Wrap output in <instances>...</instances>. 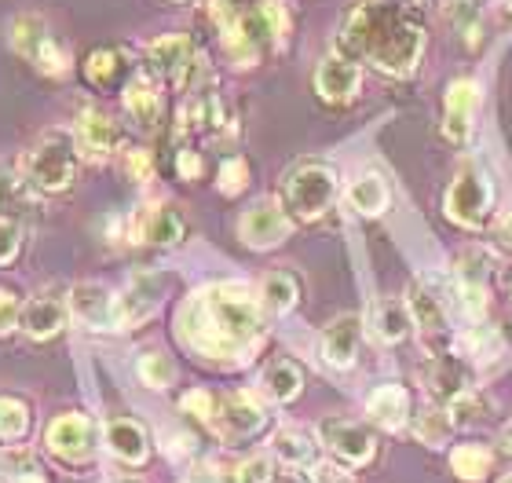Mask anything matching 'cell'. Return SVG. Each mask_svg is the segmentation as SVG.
<instances>
[{"label": "cell", "mask_w": 512, "mask_h": 483, "mask_svg": "<svg viewBox=\"0 0 512 483\" xmlns=\"http://www.w3.org/2000/svg\"><path fill=\"white\" fill-rule=\"evenodd\" d=\"M136 374H139L143 385L158 388V392H165L169 385H176V363H172V355L161 352V348H150V352L139 355Z\"/></svg>", "instance_id": "cell-35"}, {"label": "cell", "mask_w": 512, "mask_h": 483, "mask_svg": "<svg viewBox=\"0 0 512 483\" xmlns=\"http://www.w3.org/2000/svg\"><path fill=\"white\" fill-rule=\"evenodd\" d=\"M264 308L246 282H216L180 304L176 337L205 359H238L264 333Z\"/></svg>", "instance_id": "cell-1"}, {"label": "cell", "mask_w": 512, "mask_h": 483, "mask_svg": "<svg viewBox=\"0 0 512 483\" xmlns=\"http://www.w3.org/2000/svg\"><path fill=\"white\" fill-rule=\"evenodd\" d=\"M260 392L271 403H293L304 392V370L293 359H271L260 370Z\"/></svg>", "instance_id": "cell-28"}, {"label": "cell", "mask_w": 512, "mask_h": 483, "mask_svg": "<svg viewBox=\"0 0 512 483\" xmlns=\"http://www.w3.org/2000/svg\"><path fill=\"white\" fill-rule=\"evenodd\" d=\"M238 483H315V476L300 465H286L278 458H267V454H256L249 462H242L235 469Z\"/></svg>", "instance_id": "cell-29"}, {"label": "cell", "mask_w": 512, "mask_h": 483, "mask_svg": "<svg viewBox=\"0 0 512 483\" xmlns=\"http://www.w3.org/2000/svg\"><path fill=\"white\" fill-rule=\"evenodd\" d=\"M341 198V176L326 161H300L286 172L282 180V205L289 209L293 220L300 224H315L330 213L333 202Z\"/></svg>", "instance_id": "cell-3"}, {"label": "cell", "mask_w": 512, "mask_h": 483, "mask_svg": "<svg viewBox=\"0 0 512 483\" xmlns=\"http://www.w3.org/2000/svg\"><path fill=\"white\" fill-rule=\"evenodd\" d=\"M70 315L88 330H118V297L103 282H77L66 293Z\"/></svg>", "instance_id": "cell-19"}, {"label": "cell", "mask_w": 512, "mask_h": 483, "mask_svg": "<svg viewBox=\"0 0 512 483\" xmlns=\"http://www.w3.org/2000/svg\"><path fill=\"white\" fill-rule=\"evenodd\" d=\"M85 77L96 88H114L121 77V52L118 48H96L85 59Z\"/></svg>", "instance_id": "cell-40"}, {"label": "cell", "mask_w": 512, "mask_h": 483, "mask_svg": "<svg viewBox=\"0 0 512 483\" xmlns=\"http://www.w3.org/2000/svg\"><path fill=\"white\" fill-rule=\"evenodd\" d=\"M216 187H220V194H227V198H235V194L246 191V187H249V161L242 158V154L220 161V172H216Z\"/></svg>", "instance_id": "cell-41"}, {"label": "cell", "mask_w": 512, "mask_h": 483, "mask_svg": "<svg viewBox=\"0 0 512 483\" xmlns=\"http://www.w3.org/2000/svg\"><path fill=\"white\" fill-rule=\"evenodd\" d=\"M450 418H454V425H465V429H476V425H483V421H491L494 414V403L483 392H476V388H469V392H461L458 399H450L447 403Z\"/></svg>", "instance_id": "cell-36"}, {"label": "cell", "mask_w": 512, "mask_h": 483, "mask_svg": "<svg viewBox=\"0 0 512 483\" xmlns=\"http://www.w3.org/2000/svg\"><path fill=\"white\" fill-rule=\"evenodd\" d=\"M74 140H77V151H81V158L96 161V165H99V161L114 158V154L121 151L125 136H121V125L110 118L107 110L88 107V110H81V118H77Z\"/></svg>", "instance_id": "cell-17"}, {"label": "cell", "mask_w": 512, "mask_h": 483, "mask_svg": "<svg viewBox=\"0 0 512 483\" xmlns=\"http://www.w3.org/2000/svg\"><path fill=\"white\" fill-rule=\"evenodd\" d=\"M319 443L333 462L344 469H366L377 458V436L366 429L363 421L348 418H322L319 421Z\"/></svg>", "instance_id": "cell-8"}, {"label": "cell", "mask_w": 512, "mask_h": 483, "mask_svg": "<svg viewBox=\"0 0 512 483\" xmlns=\"http://www.w3.org/2000/svg\"><path fill=\"white\" fill-rule=\"evenodd\" d=\"M363 88V66L355 55H348L344 48L322 55L319 66H315V92H319L322 103L330 107H348Z\"/></svg>", "instance_id": "cell-14"}, {"label": "cell", "mask_w": 512, "mask_h": 483, "mask_svg": "<svg viewBox=\"0 0 512 483\" xmlns=\"http://www.w3.org/2000/svg\"><path fill=\"white\" fill-rule=\"evenodd\" d=\"M425 385L439 403H450L472 388V366L454 352H432L425 366Z\"/></svg>", "instance_id": "cell-22"}, {"label": "cell", "mask_w": 512, "mask_h": 483, "mask_svg": "<svg viewBox=\"0 0 512 483\" xmlns=\"http://www.w3.org/2000/svg\"><path fill=\"white\" fill-rule=\"evenodd\" d=\"M213 407H216V392H209V388H191V392H183V399H180V410L194 414V418L205 421V425L213 418Z\"/></svg>", "instance_id": "cell-44"}, {"label": "cell", "mask_w": 512, "mask_h": 483, "mask_svg": "<svg viewBox=\"0 0 512 483\" xmlns=\"http://www.w3.org/2000/svg\"><path fill=\"white\" fill-rule=\"evenodd\" d=\"M103 440H107V451L125 465H147L150 462V432L143 429V421L136 418H118L107 421L103 429Z\"/></svg>", "instance_id": "cell-26"}, {"label": "cell", "mask_w": 512, "mask_h": 483, "mask_svg": "<svg viewBox=\"0 0 512 483\" xmlns=\"http://www.w3.org/2000/svg\"><path fill=\"white\" fill-rule=\"evenodd\" d=\"M443 209H447V216L458 227L480 231L494 213V187H491V180H487V172L476 169V165H465V169L454 176V183L447 187Z\"/></svg>", "instance_id": "cell-6"}, {"label": "cell", "mask_w": 512, "mask_h": 483, "mask_svg": "<svg viewBox=\"0 0 512 483\" xmlns=\"http://www.w3.org/2000/svg\"><path fill=\"white\" fill-rule=\"evenodd\" d=\"M509 8H512V0H509Z\"/></svg>", "instance_id": "cell-53"}, {"label": "cell", "mask_w": 512, "mask_h": 483, "mask_svg": "<svg viewBox=\"0 0 512 483\" xmlns=\"http://www.w3.org/2000/svg\"><path fill=\"white\" fill-rule=\"evenodd\" d=\"M128 242H147V246L172 249L180 246L187 235V220H183L172 205H143L139 213L128 216Z\"/></svg>", "instance_id": "cell-16"}, {"label": "cell", "mask_w": 512, "mask_h": 483, "mask_svg": "<svg viewBox=\"0 0 512 483\" xmlns=\"http://www.w3.org/2000/svg\"><path fill=\"white\" fill-rule=\"evenodd\" d=\"M476 107H480V88L476 81L461 77L447 88V103H443V136L454 147H465L476 129Z\"/></svg>", "instance_id": "cell-20"}, {"label": "cell", "mask_w": 512, "mask_h": 483, "mask_svg": "<svg viewBox=\"0 0 512 483\" xmlns=\"http://www.w3.org/2000/svg\"><path fill=\"white\" fill-rule=\"evenodd\" d=\"M410 330H414V319H410V308H406V301H399V297H384V301H377L374 333L381 337L384 344L406 341V337H410Z\"/></svg>", "instance_id": "cell-33"}, {"label": "cell", "mask_w": 512, "mask_h": 483, "mask_svg": "<svg viewBox=\"0 0 512 483\" xmlns=\"http://www.w3.org/2000/svg\"><path fill=\"white\" fill-rule=\"evenodd\" d=\"M74 319L70 315V304L59 301V297H33V301L22 304L19 315V330L30 337V341H52L66 330V322Z\"/></svg>", "instance_id": "cell-24"}, {"label": "cell", "mask_w": 512, "mask_h": 483, "mask_svg": "<svg viewBox=\"0 0 512 483\" xmlns=\"http://www.w3.org/2000/svg\"><path fill=\"white\" fill-rule=\"evenodd\" d=\"M491 451L487 447H480V443H461V447H454L450 451V469L461 476V480L469 483H480L483 476L491 473Z\"/></svg>", "instance_id": "cell-34"}, {"label": "cell", "mask_w": 512, "mask_h": 483, "mask_svg": "<svg viewBox=\"0 0 512 483\" xmlns=\"http://www.w3.org/2000/svg\"><path fill=\"white\" fill-rule=\"evenodd\" d=\"M180 132L227 136V132H235V110L216 88H194V96L180 110Z\"/></svg>", "instance_id": "cell-15"}, {"label": "cell", "mask_w": 512, "mask_h": 483, "mask_svg": "<svg viewBox=\"0 0 512 483\" xmlns=\"http://www.w3.org/2000/svg\"><path fill=\"white\" fill-rule=\"evenodd\" d=\"M256 297H260V308H264V315L278 319V315H289L293 308H297L300 282L293 279L289 271H271V275H264V282H260Z\"/></svg>", "instance_id": "cell-30"}, {"label": "cell", "mask_w": 512, "mask_h": 483, "mask_svg": "<svg viewBox=\"0 0 512 483\" xmlns=\"http://www.w3.org/2000/svg\"><path fill=\"white\" fill-rule=\"evenodd\" d=\"M260 11H264V19H267V26H271V37H275V48H282L286 44V37H289V11H286V4L282 0H260Z\"/></svg>", "instance_id": "cell-43"}, {"label": "cell", "mask_w": 512, "mask_h": 483, "mask_svg": "<svg viewBox=\"0 0 512 483\" xmlns=\"http://www.w3.org/2000/svg\"><path fill=\"white\" fill-rule=\"evenodd\" d=\"M125 176L136 183H150L154 180V154L143 151V147H136V151H125Z\"/></svg>", "instance_id": "cell-45"}, {"label": "cell", "mask_w": 512, "mask_h": 483, "mask_svg": "<svg viewBox=\"0 0 512 483\" xmlns=\"http://www.w3.org/2000/svg\"><path fill=\"white\" fill-rule=\"evenodd\" d=\"M172 4H187V0H172Z\"/></svg>", "instance_id": "cell-52"}, {"label": "cell", "mask_w": 512, "mask_h": 483, "mask_svg": "<svg viewBox=\"0 0 512 483\" xmlns=\"http://www.w3.org/2000/svg\"><path fill=\"white\" fill-rule=\"evenodd\" d=\"M30 432V403L19 396H0V443H19Z\"/></svg>", "instance_id": "cell-38"}, {"label": "cell", "mask_w": 512, "mask_h": 483, "mask_svg": "<svg viewBox=\"0 0 512 483\" xmlns=\"http://www.w3.org/2000/svg\"><path fill=\"white\" fill-rule=\"evenodd\" d=\"M450 432H454V418H450V410L443 407H425L421 414H414V436L425 447H443L450 440Z\"/></svg>", "instance_id": "cell-37"}, {"label": "cell", "mask_w": 512, "mask_h": 483, "mask_svg": "<svg viewBox=\"0 0 512 483\" xmlns=\"http://www.w3.org/2000/svg\"><path fill=\"white\" fill-rule=\"evenodd\" d=\"M99 432L92 425V418L77 414V410H66V414H55L44 429V447L66 465H88L96 458L99 447Z\"/></svg>", "instance_id": "cell-10"}, {"label": "cell", "mask_w": 512, "mask_h": 483, "mask_svg": "<svg viewBox=\"0 0 512 483\" xmlns=\"http://www.w3.org/2000/svg\"><path fill=\"white\" fill-rule=\"evenodd\" d=\"M502 483H512V473H509V476H505V480H502Z\"/></svg>", "instance_id": "cell-51"}, {"label": "cell", "mask_w": 512, "mask_h": 483, "mask_svg": "<svg viewBox=\"0 0 512 483\" xmlns=\"http://www.w3.org/2000/svg\"><path fill=\"white\" fill-rule=\"evenodd\" d=\"M264 425H267V407L253 392H224V396H216L209 429H213L227 447H235V443H242V440H253Z\"/></svg>", "instance_id": "cell-9"}, {"label": "cell", "mask_w": 512, "mask_h": 483, "mask_svg": "<svg viewBox=\"0 0 512 483\" xmlns=\"http://www.w3.org/2000/svg\"><path fill=\"white\" fill-rule=\"evenodd\" d=\"M147 74H154L158 81H169L180 92H194L198 74H202V59L194 52L191 37L183 33H165L158 41L147 44Z\"/></svg>", "instance_id": "cell-7"}, {"label": "cell", "mask_w": 512, "mask_h": 483, "mask_svg": "<svg viewBox=\"0 0 512 483\" xmlns=\"http://www.w3.org/2000/svg\"><path fill=\"white\" fill-rule=\"evenodd\" d=\"M19 315H22L19 297L0 286V337H8V333L19 330Z\"/></svg>", "instance_id": "cell-46"}, {"label": "cell", "mask_w": 512, "mask_h": 483, "mask_svg": "<svg viewBox=\"0 0 512 483\" xmlns=\"http://www.w3.org/2000/svg\"><path fill=\"white\" fill-rule=\"evenodd\" d=\"M461 4H469V8H483V4H491V0H461Z\"/></svg>", "instance_id": "cell-50"}, {"label": "cell", "mask_w": 512, "mask_h": 483, "mask_svg": "<svg viewBox=\"0 0 512 483\" xmlns=\"http://www.w3.org/2000/svg\"><path fill=\"white\" fill-rule=\"evenodd\" d=\"M491 275H494V257L480 246L461 249L458 260H454V282H458L461 301H465V308H469L472 315L487 312V286H491Z\"/></svg>", "instance_id": "cell-18"}, {"label": "cell", "mask_w": 512, "mask_h": 483, "mask_svg": "<svg viewBox=\"0 0 512 483\" xmlns=\"http://www.w3.org/2000/svg\"><path fill=\"white\" fill-rule=\"evenodd\" d=\"M128 483H132V480H128Z\"/></svg>", "instance_id": "cell-54"}, {"label": "cell", "mask_w": 512, "mask_h": 483, "mask_svg": "<svg viewBox=\"0 0 512 483\" xmlns=\"http://www.w3.org/2000/svg\"><path fill=\"white\" fill-rule=\"evenodd\" d=\"M406 308H410V319H414L421 341L428 344V352H450L454 326H450V312L443 297L436 290H428L425 282H414L406 290Z\"/></svg>", "instance_id": "cell-11"}, {"label": "cell", "mask_w": 512, "mask_h": 483, "mask_svg": "<svg viewBox=\"0 0 512 483\" xmlns=\"http://www.w3.org/2000/svg\"><path fill=\"white\" fill-rule=\"evenodd\" d=\"M502 286H505V293L512 297V268H505V275H502Z\"/></svg>", "instance_id": "cell-49"}, {"label": "cell", "mask_w": 512, "mask_h": 483, "mask_svg": "<svg viewBox=\"0 0 512 483\" xmlns=\"http://www.w3.org/2000/svg\"><path fill=\"white\" fill-rule=\"evenodd\" d=\"M319 440H311L304 429H278L271 436V454H275L278 462L286 465H300V469H311V465L319 462Z\"/></svg>", "instance_id": "cell-31"}, {"label": "cell", "mask_w": 512, "mask_h": 483, "mask_svg": "<svg viewBox=\"0 0 512 483\" xmlns=\"http://www.w3.org/2000/svg\"><path fill=\"white\" fill-rule=\"evenodd\" d=\"M359 344H363V319L359 315H337L319 337L322 363L333 366V370H352L355 359H359Z\"/></svg>", "instance_id": "cell-21"}, {"label": "cell", "mask_w": 512, "mask_h": 483, "mask_svg": "<svg viewBox=\"0 0 512 483\" xmlns=\"http://www.w3.org/2000/svg\"><path fill=\"white\" fill-rule=\"evenodd\" d=\"M392 202V191L384 183L381 172H363L355 176L352 187H348V205H352L359 216H381Z\"/></svg>", "instance_id": "cell-32"}, {"label": "cell", "mask_w": 512, "mask_h": 483, "mask_svg": "<svg viewBox=\"0 0 512 483\" xmlns=\"http://www.w3.org/2000/svg\"><path fill=\"white\" fill-rule=\"evenodd\" d=\"M461 344H465V355H472L476 363H494V359L505 352L502 333L494 330V326H487V322H476V326L461 337Z\"/></svg>", "instance_id": "cell-39"}, {"label": "cell", "mask_w": 512, "mask_h": 483, "mask_svg": "<svg viewBox=\"0 0 512 483\" xmlns=\"http://www.w3.org/2000/svg\"><path fill=\"white\" fill-rule=\"evenodd\" d=\"M8 44L11 52L22 55L26 63H33L48 77H66L70 74V52L55 41L48 22L41 15H15L8 26Z\"/></svg>", "instance_id": "cell-5"}, {"label": "cell", "mask_w": 512, "mask_h": 483, "mask_svg": "<svg viewBox=\"0 0 512 483\" xmlns=\"http://www.w3.org/2000/svg\"><path fill=\"white\" fill-rule=\"evenodd\" d=\"M81 151H77L74 132L48 129L41 140L33 143L26 158H22V176L44 194H63L74 187Z\"/></svg>", "instance_id": "cell-4"}, {"label": "cell", "mask_w": 512, "mask_h": 483, "mask_svg": "<svg viewBox=\"0 0 512 483\" xmlns=\"http://www.w3.org/2000/svg\"><path fill=\"white\" fill-rule=\"evenodd\" d=\"M366 414H370L374 425H381V429H388V432L406 429L410 418H414V410H410V396H406V388H399V385L374 388L370 399H366Z\"/></svg>", "instance_id": "cell-27"}, {"label": "cell", "mask_w": 512, "mask_h": 483, "mask_svg": "<svg viewBox=\"0 0 512 483\" xmlns=\"http://www.w3.org/2000/svg\"><path fill=\"white\" fill-rule=\"evenodd\" d=\"M22 227L19 220H8V216H0V268H11L22 253Z\"/></svg>", "instance_id": "cell-42"}, {"label": "cell", "mask_w": 512, "mask_h": 483, "mask_svg": "<svg viewBox=\"0 0 512 483\" xmlns=\"http://www.w3.org/2000/svg\"><path fill=\"white\" fill-rule=\"evenodd\" d=\"M176 172H180V180H187V183L202 180V172H205L202 154L191 151V147H180V151H176Z\"/></svg>", "instance_id": "cell-47"}, {"label": "cell", "mask_w": 512, "mask_h": 483, "mask_svg": "<svg viewBox=\"0 0 512 483\" xmlns=\"http://www.w3.org/2000/svg\"><path fill=\"white\" fill-rule=\"evenodd\" d=\"M341 48L381 74H414L425 55L421 11L406 0H355L341 22Z\"/></svg>", "instance_id": "cell-2"}, {"label": "cell", "mask_w": 512, "mask_h": 483, "mask_svg": "<svg viewBox=\"0 0 512 483\" xmlns=\"http://www.w3.org/2000/svg\"><path fill=\"white\" fill-rule=\"evenodd\" d=\"M165 290H169V275L136 271L125 290L118 293V330H136L147 319H154L165 304Z\"/></svg>", "instance_id": "cell-12"}, {"label": "cell", "mask_w": 512, "mask_h": 483, "mask_svg": "<svg viewBox=\"0 0 512 483\" xmlns=\"http://www.w3.org/2000/svg\"><path fill=\"white\" fill-rule=\"evenodd\" d=\"M125 99V110L128 118L136 121L139 129H158L161 125V114H165V96H161V81L154 74H136L132 81L125 85L121 92Z\"/></svg>", "instance_id": "cell-25"}, {"label": "cell", "mask_w": 512, "mask_h": 483, "mask_svg": "<svg viewBox=\"0 0 512 483\" xmlns=\"http://www.w3.org/2000/svg\"><path fill=\"white\" fill-rule=\"evenodd\" d=\"M41 198H37V187H33L22 172L8 169L0 161V216L8 220H19V224H33L41 220Z\"/></svg>", "instance_id": "cell-23"}, {"label": "cell", "mask_w": 512, "mask_h": 483, "mask_svg": "<svg viewBox=\"0 0 512 483\" xmlns=\"http://www.w3.org/2000/svg\"><path fill=\"white\" fill-rule=\"evenodd\" d=\"M293 235V216L278 198H260L242 213L238 220V238L246 242L249 249H278L286 238Z\"/></svg>", "instance_id": "cell-13"}, {"label": "cell", "mask_w": 512, "mask_h": 483, "mask_svg": "<svg viewBox=\"0 0 512 483\" xmlns=\"http://www.w3.org/2000/svg\"><path fill=\"white\" fill-rule=\"evenodd\" d=\"M498 235H502L505 242L512 246V213H505V216H502V224H498Z\"/></svg>", "instance_id": "cell-48"}]
</instances>
